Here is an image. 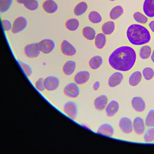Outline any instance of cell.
Masks as SVG:
<instances>
[{"mask_svg": "<svg viewBox=\"0 0 154 154\" xmlns=\"http://www.w3.org/2000/svg\"><path fill=\"white\" fill-rule=\"evenodd\" d=\"M137 60V53L130 46H121L109 55L108 64L113 69L119 72H128L132 69Z\"/></svg>", "mask_w": 154, "mask_h": 154, "instance_id": "6da1fadb", "label": "cell"}, {"mask_svg": "<svg viewBox=\"0 0 154 154\" xmlns=\"http://www.w3.org/2000/svg\"><path fill=\"white\" fill-rule=\"evenodd\" d=\"M128 41L134 46L144 45L150 42L151 35L149 31L140 24H131L126 30Z\"/></svg>", "mask_w": 154, "mask_h": 154, "instance_id": "7a4b0ae2", "label": "cell"}, {"mask_svg": "<svg viewBox=\"0 0 154 154\" xmlns=\"http://www.w3.org/2000/svg\"><path fill=\"white\" fill-rule=\"evenodd\" d=\"M27 20L23 16H19L16 19H14L13 24H12V28L11 31L13 34L19 33L24 29L27 26Z\"/></svg>", "mask_w": 154, "mask_h": 154, "instance_id": "3957f363", "label": "cell"}, {"mask_svg": "<svg viewBox=\"0 0 154 154\" xmlns=\"http://www.w3.org/2000/svg\"><path fill=\"white\" fill-rule=\"evenodd\" d=\"M63 92L66 96L70 98H76L79 94V88L75 82H70L66 85Z\"/></svg>", "mask_w": 154, "mask_h": 154, "instance_id": "277c9868", "label": "cell"}, {"mask_svg": "<svg viewBox=\"0 0 154 154\" xmlns=\"http://www.w3.org/2000/svg\"><path fill=\"white\" fill-rule=\"evenodd\" d=\"M40 52L38 43L28 44L24 48L25 54L29 58H37L40 55Z\"/></svg>", "mask_w": 154, "mask_h": 154, "instance_id": "5b68a950", "label": "cell"}, {"mask_svg": "<svg viewBox=\"0 0 154 154\" xmlns=\"http://www.w3.org/2000/svg\"><path fill=\"white\" fill-rule=\"evenodd\" d=\"M38 45L40 51L45 54L51 53L55 48V42L49 38L40 40L38 43Z\"/></svg>", "mask_w": 154, "mask_h": 154, "instance_id": "8992f818", "label": "cell"}, {"mask_svg": "<svg viewBox=\"0 0 154 154\" xmlns=\"http://www.w3.org/2000/svg\"><path fill=\"white\" fill-rule=\"evenodd\" d=\"M120 130L125 134H129L132 132L133 125L131 120L127 117H122L119 122Z\"/></svg>", "mask_w": 154, "mask_h": 154, "instance_id": "52a82bcc", "label": "cell"}, {"mask_svg": "<svg viewBox=\"0 0 154 154\" xmlns=\"http://www.w3.org/2000/svg\"><path fill=\"white\" fill-rule=\"evenodd\" d=\"M60 49L61 52L66 56L72 57L75 55L76 53V49L75 46L66 40L62 41Z\"/></svg>", "mask_w": 154, "mask_h": 154, "instance_id": "ba28073f", "label": "cell"}, {"mask_svg": "<svg viewBox=\"0 0 154 154\" xmlns=\"http://www.w3.org/2000/svg\"><path fill=\"white\" fill-rule=\"evenodd\" d=\"M63 110L66 114L69 116L73 120H75L77 117V106L75 102L69 101L66 102L63 106Z\"/></svg>", "mask_w": 154, "mask_h": 154, "instance_id": "9c48e42d", "label": "cell"}, {"mask_svg": "<svg viewBox=\"0 0 154 154\" xmlns=\"http://www.w3.org/2000/svg\"><path fill=\"white\" fill-rule=\"evenodd\" d=\"M59 84V79L55 76H49L45 79V86L48 91L55 90L58 88Z\"/></svg>", "mask_w": 154, "mask_h": 154, "instance_id": "30bf717a", "label": "cell"}, {"mask_svg": "<svg viewBox=\"0 0 154 154\" xmlns=\"http://www.w3.org/2000/svg\"><path fill=\"white\" fill-rule=\"evenodd\" d=\"M133 109L137 112H142L145 110L146 103L144 100L139 96H135L131 100Z\"/></svg>", "mask_w": 154, "mask_h": 154, "instance_id": "8fae6325", "label": "cell"}, {"mask_svg": "<svg viewBox=\"0 0 154 154\" xmlns=\"http://www.w3.org/2000/svg\"><path fill=\"white\" fill-rule=\"evenodd\" d=\"M90 77V74L88 71H79L77 72L74 76V82L78 85H83L88 81Z\"/></svg>", "mask_w": 154, "mask_h": 154, "instance_id": "7c38bea8", "label": "cell"}, {"mask_svg": "<svg viewBox=\"0 0 154 154\" xmlns=\"http://www.w3.org/2000/svg\"><path fill=\"white\" fill-rule=\"evenodd\" d=\"M124 76L121 72H114L108 78V84L110 87H115L120 85L123 81Z\"/></svg>", "mask_w": 154, "mask_h": 154, "instance_id": "4fadbf2b", "label": "cell"}, {"mask_svg": "<svg viewBox=\"0 0 154 154\" xmlns=\"http://www.w3.org/2000/svg\"><path fill=\"white\" fill-rule=\"evenodd\" d=\"M133 130L138 135H142L145 130V126L143 119L141 117H135L133 122Z\"/></svg>", "mask_w": 154, "mask_h": 154, "instance_id": "5bb4252c", "label": "cell"}, {"mask_svg": "<svg viewBox=\"0 0 154 154\" xmlns=\"http://www.w3.org/2000/svg\"><path fill=\"white\" fill-rule=\"evenodd\" d=\"M119 109V103L115 100H111L108 103L105 108V112L106 116L109 117L115 116Z\"/></svg>", "mask_w": 154, "mask_h": 154, "instance_id": "9a60e30c", "label": "cell"}, {"mask_svg": "<svg viewBox=\"0 0 154 154\" xmlns=\"http://www.w3.org/2000/svg\"><path fill=\"white\" fill-rule=\"evenodd\" d=\"M43 10L49 14H53L58 10V5L54 0H46L42 4Z\"/></svg>", "mask_w": 154, "mask_h": 154, "instance_id": "2e32d148", "label": "cell"}, {"mask_svg": "<svg viewBox=\"0 0 154 154\" xmlns=\"http://www.w3.org/2000/svg\"><path fill=\"white\" fill-rule=\"evenodd\" d=\"M143 10L147 17H154V0H144Z\"/></svg>", "mask_w": 154, "mask_h": 154, "instance_id": "e0dca14e", "label": "cell"}, {"mask_svg": "<svg viewBox=\"0 0 154 154\" xmlns=\"http://www.w3.org/2000/svg\"><path fill=\"white\" fill-rule=\"evenodd\" d=\"M93 103L94 108L99 111H102L105 109L108 104L107 96L105 94L99 96L94 99Z\"/></svg>", "mask_w": 154, "mask_h": 154, "instance_id": "ac0fdd59", "label": "cell"}, {"mask_svg": "<svg viewBox=\"0 0 154 154\" xmlns=\"http://www.w3.org/2000/svg\"><path fill=\"white\" fill-rule=\"evenodd\" d=\"M114 128L108 123H103L101 125L97 130V133L103 135L112 137L114 135Z\"/></svg>", "mask_w": 154, "mask_h": 154, "instance_id": "d6986e66", "label": "cell"}, {"mask_svg": "<svg viewBox=\"0 0 154 154\" xmlns=\"http://www.w3.org/2000/svg\"><path fill=\"white\" fill-rule=\"evenodd\" d=\"M76 69V62L73 60H67L63 66V72L66 76L72 75Z\"/></svg>", "mask_w": 154, "mask_h": 154, "instance_id": "ffe728a7", "label": "cell"}, {"mask_svg": "<svg viewBox=\"0 0 154 154\" xmlns=\"http://www.w3.org/2000/svg\"><path fill=\"white\" fill-rule=\"evenodd\" d=\"M103 61V58L101 56L94 55L90 59L88 65L91 69L97 70L102 66Z\"/></svg>", "mask_w": 154, "mask_h": 154, "instance_id": "44dd1931", "label": "cell"}, {"mask_svg": "<svg viewBox=\"0 0 154 154\" xmlns=\"http://www.w3.org/2000/svg\"><path fill=\"white\" fill-rule=\"evenodd\" d=\"M142 78V73L138 70L133 72L129 78V84L132 87H135L139 84Z\"/></svg>", "mask_w": 154, "mask_h": 154, "instance_id": "7402d4cb", "label": "cell"}, {"mask_svg": "<svg viewBox=\"0 0 154 154\" xmlns=\"http://www.w3.org/2000/svg\"><path fill=\"white\" fill-rule=\"evenodd\" d=\"M106 35H105L103 32L98 33L96 35L94 38V45L97 49H103L106 45Z\"/></svg>", "mask_w": 154, "mask_h": 154, "instance_id": "603a6c76", "label": "cell"}, {"mask_svg": "<svg viewBox=\"0 0 154 154\" xmlns=\"http://www.w3.org/2000/svg\"><path fill=\"white\" fill-rule=\"evenodd\" d=\"M82 34L85 38L90 41L94 40V38L96 35L95 30L92 27L89 26H86L83 28Z\"/></svg>", "mask_w": 154, "mask_h": 154, "instance_id": "cb8c5ba5", "label": "cell"}, {"mask_svg": "<svg viewBox=\"0 0 154 154\" xmlns=\"http://www.w3.org/2000/svg\"><path fill=\"white\" fill-rule=\"evenodd\" d=\"M124 13V9L120 5L114 7L109 12V17L112 20H116L119 18Z\"/></svg>", "mask_w": 154, "mask_h": 154, "instance_id": "d4e9b609", "label": "cell"}, {"mask_svg": "<svg viewBox=\"0 0 154 154\" xmlns=\"http://www.w3.org/2000/svg\"><path fill=\"white\" fill-rule=\"evenodd\" d=\"M115 23L113 21H107L102 25V31L105 35H111L114 31Z\"/></svg>", "mask_w": 154, "mask_h": 154, "instance_id": "484cf974", "label": "cell"}, {"mask_svg": "<svg viewBox=\"0 0 154 154\" xmlns=\"http://www.w3.org/2000/svg\"><path fill=\"white\" fill-rule=\"evenodd\" d=\"M87 8V4L84 1H81L73 9V13L76 16H80L85 13Z\"/></svg>", "mask_w": 154, "mask_h": 154, "instance_id": "4316f807", "label": "cell"}, {"mask_svg": "<svg viewBox=\"0 0 154 154\" xmlns=\"http://www.w3.org/2000/svg\"><path fill=\"white\" fill-rule=\"evenodd\" d=\"M79 26V20L76 18H71L66 20L65 23L66 28L70 31H75Z\"/></svg>", "mask_w": 154, "mask_h": 154, "instance_id": "83f0119b", "label": "cell"}, {"mask_svg": "<svg viewBox=\"0 0 154 154\" xmlns=\"http://www.w3.org/2000/svg\"><path fill=\"white\" fill-rule=\"evenodd\" d=\"M152 54V48L148 45H143L139 51V56L142 60L148 59Z\"/></svg>", "mask_w": 154, "mask_h": 154, "instance_id": "f1b7e54d", "label": "cell"}, {"mask_svg": "<svg viewBox=\"0 0 154 154\" xmlns=\"http://www.w3.org/2000/svg\"><path fill=\"white\" fill-rule=\"evenodd\" d=\"M88 20L93 23H99L102 20V18L100 13L96 11H91L89 13L88 16Z\"/></svg>", "mask_w": 154, "mask_h": 154, "instance_id": "f546056e", "label": "cell"}, {"mask_svg": "<svg viewBox=\"0 0 154 154\" xmlns=\"http://www.w3.org/2000/svg\"><path fill=\"white\" fill-rule=\"evenodd\" d=\"M133 17L137 22L141 24H145L148 21L147 17L140 11H135L134 13Z\"/></svg>", "mask_w": 154, "mask_h": 154, "instance_id": "4dcf8cb0", "label": "cell"}, {"mask_svg": "<svg viewBox=\"0 0 154 154\" xmlns=\"http://www.w3.org/2000/svg\"><path fill=\"white\" fill-rule=\"evenodd\" d=\"M23 5L27 10L30 11H35L38 7V3L37 0H26Z\"/></svg>", "mask_w": 154, "mask_h": 154, "instance_id": "1f68e13d", "label": "cell"}, {"mask_svg": "<svg viewBox=\"0 0 154 154\" xmlns=\"http://www.w3.org/2000/svg\"><path fill=\"white\" fill-rule=\"evenodd\" d=\"M145 124L147 127H154V109H150L148 112L146 117Z\"/></svg>", "mask_w": 154, "mask_h": 154, "instance_id": "d6a6232c", "label": "cell"}, {"mask_svg": "<svg viewBox=\"0 0 154 154\" xmlns=\"http://www.w3.org/2000/svg\"><path fill=\"white\" fill-rule=\"evenodd\" d=\"M142 75L146 80H151L154 76V70L151 67H145L143 69Z\"/></svg>", "mask_w": 154, "mask_h": 154, "instance_id": "836d02e7", "label": "cell"}, {"mask_svg": "<svg viewBox=\"0 0 154 154\" xmlns=\"http://www.w3.org/2000/svg\"><path fill=\"white\" fill-rule=\"evenodd\" d=\"M146 142H152L154 141V127H150L148 129L143 137Z\"/></svg>", "mask_w": 154, "mask_h": 154, "instance_id": "e575fe53", "label": "cell"}, {"mask_svg": "<svg viewBox=\"0 0 154 154\" xmlns=\"http://www.w3.org/2000/svg\"><path fill=\"white\" fill-rule=\"evenodd\" d=\"M13 0H0V11L1 13L7 11L11 5Z\"/></svg>", "mask_w": 154, "mask_h": 154, "instance_id": "d590c367", "label": "cell"}, {"mask_svg": "<svg viewBox=\"0 0 154 154\" xmlns=\"http://www.w3.org/2000/svg\"><path fill=\"white\" fill-rule=\"evenodd\" d=\"M35 86L38 90L40 91H43L46 89L45 86V79H43V78H39L36 81Z\"/></svg>", "mask_w": 154, "mask_h": 154, "instance_id": "8d00e7d4", "label": "cell"}, {"mask_svg": "<svg viewBox=\"0 0 154 154\" xmlns=\"http://www.w3.org/2000/svg\"><path fill=\"white\" fill-rule=\"evenodd\" d=\"M19 63H20V64L22 69L23 70L25 73L26 74V75L27 76H30L32 74V69H31V67L28 64H27L23 62L19 61Z\"/></svg>", "mask_w": 154, "mask_h": 154, "instance_id": "74e56055", "label": "cell"}, {"mask_svg": "<svg viewBox=\"0 0 154 154\" xmlns=\"http://www.w3.org/2000/svg\"><path fill=\"white\" fill-rule=\"evenodd\" d=\"M2 24L3 29L5 31H8L10 30H11L12 24L11 22L8 19H3L2 20Z\"/></svg>", "mask_w": 154, "mask_h": 154, "instance_id": "f35d334b", "label": "cell"}, {"mask_svg": "<svg viewBox=\"0 0 154 154\" xmlns=\"http://www.w3.org/2000/svg\"><path fill=\"white\" fill-rule=\"evenodd\" d=\"M99 87H100V82L99 81H96L93 84V88L94 91L97 90L99 89Z\"/></svg>", "mask_w": 154, "mask_h": 154, "instance_id": "ab89813d", "label": "cell"}, {"mask_svg": "<svg viewBox=\"0 0 154 154\" xmlns=\"http://www.w3.org/2000/svg\"><path fill=\"white\" fill-rule=\"evenodd\" d=\"M149 26L150 30L154 33V20H152L149 23Z\"/></svg>", "mask_w": 154, "mask_h": 154, "instance_id": "60d3db41", "label": "cell"}, {"mask_svg": "<svg viewBox=\"0 0 154 154\" xmlns=\"http://www.w3.org/2000/svg\"><path fill=\"white\" fill-rule=\"evenodd\" d=\"M150 57H151V60H152V62L154 63V50L152 52V54H151Z\"/></svg>", "mask_w": 154, "mask_h": 154, "instance_id": "b9f144b4", "label": "cell"}, {"mask_svg": "<svg viewBox=\"0 0 154 154\" xmlns=\"http://www.w3.org/2000/svg\"><path fill=\"white\" fill-rule=\"evenodd\" d=\"M18 3H19V4H23L24 3V2L26 1V0H16Z\"/></svg>", "mask_w": 154, "mask_h": 154, "instance_id": "7bdbcfd3", "label": "cell"}, {"mask_svg": "<svg viewBox=\"0 0 154 154\" xmlns=\"http://www.w3.org/2000/svg\"><path fill=\"white\" fill-rule=\"evenodd\" d=\"M109 1H116V0H109Z\"/></svg>", "mask_w": 154, "mask_h": 154, "instance_id": "ee69618b", "label": "cell"}]
</instances>
